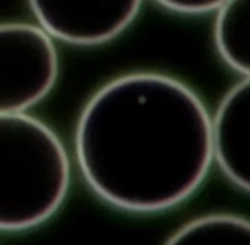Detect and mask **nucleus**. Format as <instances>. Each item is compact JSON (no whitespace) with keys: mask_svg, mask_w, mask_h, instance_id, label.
<instances>
[{"mask_svg":"<svg viewBox=\"0 0 250 245\" xmlns=\"http://www.w3.org/2000/svg\"><path fill=\"white\" fill-rule=\"evenodd\" d=\"M165 245H250V220L237 215H206L191 220Z\"/></svg>","mask_w":250,"mask_h":245,"instance_id":"7","label":"nucleus"},{"mask_svg":"<svg viewBox=\"0 0 250 245\" xmlns=\"http://www.w3.org/2000/svg\"><path fill=\"white\" fill-rule=\"evenodd\" d=\"M58 55L41 27L0 24V114L36 106L55 87Z\"/></svg>","mask_w":250,"mask_h":245,"instance_id":"3","label":"nucleus"},{"mask_svg":"<svg viewBox=\"0 0 250 245\" xmlns=\"http://www.w3.org/2000/svg\"><path fill=\"white\" fill-rule=\"evenodd\" d=\"M70 189V160L62 140L26 113L0 114V232L43 225Z\"/></svg>","mask_w":250,"mask_h":245,"instance_id":"2","label":"nucleus"},{"mask_svg":"<svg viewBox=\"0 0 250 245\" xmlns=\"http://www.w3.org/2000/svg\"><path fill=\"white\" fill-rule=\"evenodd\" d=\"M50 38L79 46L114 40L135 20L142 0H29Z\"/></svg>","mask_w":250,"mask_h":245,"instance_id":"4","label":"nucleus"},{"mask_svg":"<svg viewBox=\"0 0 250 245\" xmlns=\"http://www.w3.org/2000/svg\"><path fill=\"white\" fill-rule=\"evenodd\" d=\"M165 9L181 14H206L218 10L227 0H155Z\"/></svg>","mask_w":250,"mask_h":245,"instance_id":"8","label":"nucleus"},{"mask_svg":"<svg viewBox=\"0 0 250 245\" xmlns=\"http://www.w3.org/2000/svg\"><path fill=\"white\" fill-rule=\"evenodd\" d=\"M214 44L227 65L250 77V0H227L218 9Z\"/></svg>","mask_w":250,"mask_h":245,"instance_id":"6","label":"nucleus"},{"mask_svg":"<svg viewBox=\"0 0 250 245\" xmlns=\"http://www.w3.org/2000/svg\"><path fill=\"white\" fill-rule=\"evenodd\" d=\"M83 181L102 201L158 213L191 198L213 163V121L179 80L129 73L101 87L75 131Z\"/></svg>","mask_w":250,"mask_h":245,"instance_id":"1","label":"nucleus"},{"mask_svg":"<svg viewBox=\"0 0 250 245\" xmlns=\"http://www.w3.org/2000/svg\"><path fill=\"white\" fill-rule=\"evenodd\" d=\"M213 155L225 177L250 192V77L237 83L218 107Z\"/></svg>","mask_w":250,"mask_h":245,"instance_id":"5","label":"nucleus"}]
</instances>
